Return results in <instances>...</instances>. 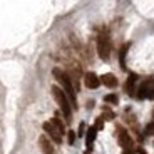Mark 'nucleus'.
I'll list each match as a JSON object with an SVG mask.
<instances>
[{"label":"nucleus","mask_w":154,"mask_h":154,"mask_svg":"<svg viewBox=\"0 0 154 154\" xmlns=\"http://www.w3.org/2000/svg\"><path fill=\"white\" fill-rule=\"evenodd\" d=\"M52 74H54V77L59 81V84L62 85V91H64V92H66V96L69 97V100H70V104H72V107L75 109V107H77L75 89H74V85H72V79H70V75H69L67 72H64V70L57 69V67L52 70Z\"/></svg>","instance_id":"f257e3e1"},{"label":"nucleus","mask_w":154,"mask_h":154,"mask_svg":"<svg viewBox=\"0 0 154 154\" xmlns=\"http://www.w3.org/2000/svg\"><path fill=\"white\" fill-rule=\"evenodd\" d=\"M52 96H54L55 102L59 104V107H60V111L64 112V116H66V119L70 121V117H72V104H70L69 97L66 96V92L62 91L59 85H54L52 87Z\"/></svg>","instance_id":"f03ea898"},{"label":"nucleus","mask_w":154,"mask_h":154,"mask_svg":"<svg viewBox=\"0 0 154 154\" xmlns=\"http://www.w3.org/2000/svg\"><path fill=\"white\" fill-rule=\"evenodd\" d=\"M97 54L102 60H109L111 55V42H109V35L106 32H100L97 37Z\"/></svg>","instance_id":"7ed1b4c3"},{"label":"nucleus","mask_w":154,"mask_h":154,"mask_svg":"<svg viewBox=\"0 0 154 154\" xmlns=\"http://www.w3.org/2000/svg\"><path fill=\"white\" fill-rule=\"evenodd\" d=\"M42 127H44V131H45L52 139H54V143H57V144L62 143V134L59 132V129H57V127H55L52 122H50V121H49V122H44Z\"/></svg>","instance_id":"20e7f679"},{"label":"nucleus","mask_w":154,"mask_h":154,"mask_svg":"<svg viewBox=\"0 0 154 154\" xmlns=\"http://www.w3.org/2000/svg\"><path fill=\"white\" fill-rule=\"evenodd\" d=\"M152 87H154V79H146L143 84L139 85L137 92H136V97H137V99H146L147 94H149V91Z\"/></svg>","instance_id":"39448f33"},{"label":"nucleus","mask_w":154,"mask_h":154,"mask_svg":"<svg viewBox=\"0 0 154 154\" xmlns=\"http://www.w3.org/2000/svg\"><path fill=\"white\" fill-rule=\"evenodd\" d=\"M117 139H119V144L124 147V149H129V147H132V139L131 136L127 134L126 129H122V127H119L117 129Z\"/></svg>","instance_id":"423d86ee"},{"label":"nucleus","mask_w":154,"mask_h":154,"mask_svg":"<svg viewBox=\"0 0 154 154\" xmlns=\"http://www.w3.org/2000/svg\"><path fill=\"white\" fill-rule=\"evenodd\" d=\"M84 84H85V87H87V89H97L100 85V77H97L94 72H85Z\"/></svg>","instance_id":"0eeeda50"},{"label":"nucleus","mask_w":154,"mask_h":154,"mask_svg":"<svg viewBox=\"0 0 154 154\" xmlns=\"http://www.w3.org/2000/svg\"><path fill=\"white\" fill-rule=\"evenodd\" d=\"M136 82H137V74H129L126 85H124V89H126V92L129 96H134L136 94Z\"/></svg>","instance_id":"6e6552de"},{"label":"nucleus","mask_w":154,"mask_h":154,"mask_svg":"<svg viewBox=\"0 0 154 154\" xmlns=\"http://www.w3.org/2000/svg\"><path fill=\"white\" fill-rule=\"evenodd\" d=\"M38 144H40V149H42L44 154H54V146H52V143H50L45 136H40Z\"/></svg>","instance_id":"1a4fd4ad"},{"label":"nucleus","mask_w":154,"mask_h":154,"mask_svg":"<svg viewBox=\"0 0 154 154\" xmlns=\"http://www.w3.org/2000/svg\"><path fill=\"white\" fill-rule=\"evenodd\" d=\"M100 84H104L109 89H114V87H117V79L112 74H104V75L100 77Z\"/></svg>","instance_id":"9d476101"},{"label":"nucleus","mask_w":154,"mask_h":154,"mask_svg":"<svg viewBox=\"0 0 154 154\" xmlns=\"http://www.w3.org/2000/svg\"><path fill=\"white\" fill-rule=\"evenodd\" d=\"M129 45H131V44H124V45L121 47V50H119V66H121L122 70L127 69L126 67V55H127V50H129Z\"/></svg>","instance_id":"9b49d317"},{"label":"nucleus","mask_w":154,"mask_h":154,"mask_svg":"<svg viewBox=\"0 0 154 154\" xmlns=\"http://www.w3.org/2000/svg\"><path fill=\"white\" fill-rule=\"evenodd\" d=\"M96 134H97V129L96 127H89L87 132H85V144H87V151L91 149V146L94 144V139H96Z\"/></svg>","instance_id":"f8f14e48"},{"label":"nucleus","mask_w":154,"mask_h":154,"mask_svg":"<svg viewBox=\"0 0 154 154\" xmlns=\"http://www.w3.org/2000/svg\"><path fill=\"white\" fill-rule=\"evenodd\" d=\"M50 122H52V124H54L55 127H57V129H59V132H60L62 136L66 134V126H64V122H62V121L59 119L57 116H55V117H54V119H52V121H50Z\"/></svg>","instance_id":"ddd939ff"},{"label":"nucleus","mask_w":154,"mask_h":154,"mask_svg":"<svg viewBox=\"0 0 154 154\" xmlns=\"http://www.w3.org/2000/svg\"><path fill=\"white\" fill-rule=\"evenodd\" d=\"M102 112H104V114H102V119L112 121V119H114V117H116V114H114V112H112V111H111V109H109V107H104V109H102Z\"/></svg>","instance_id":"4468645a"},{"label":"nucleus","mask_w":154,"mask_h":154,"mask_svg":"<svg viewBox=\"0 0 154 154\" xmlns=\"http://www.w3.org/2000/svg\"><path fill=\"white\" fill-rule=\"evenodd\" d=\"M104 100L107 102V104H117V102H119V99H117L116 94H107V96L104 97Z\"/></svg>","instance_id":"2eb2a0df"},{"label":"nucleus","mask_w":154,"mask_h":154,"mask_svg":"<svg viewBox=\"0 0 154 154\" xmlns=\"http://www.w3.org/2000/svg\"><path fill=\"white\" fill-rule=\"evenodd\" d=\"M144 134H146V136H154V121L146 126V129H144Z\"/></svg>","instance_id":"dca6fc26"},{"label":"nucleus","mask_w":154,"mask_h":154,"mask_svg":"<svg viewBox=\"0 0 154 154\" xmlns=\"http://www.w3.org/2000/svg\"><path fill=\"white\" fill-rule=\"evenodd\" d=\"M97 129V131H100V129H102V127H104V119H102V117H97L96 119V126H94Z\"/></svg>","instance_id":"f3484780"},{"label":"nucleus","mask_w":154,"mask_h":154,"mask_svg":"<svg viewBox=\"0 0 154 154\" xmlns=\"http://www.w3.org/2000/svg\"><path fill=\"white\" fill-rule=\"evenodd\" d=\"M67 141H69V144H74V143H75V132H74V131H69V132H67Z\"/></svg>","instance_id":"a211bd4d"},{"label":"nucleus","mask_w":154,"mask_h":154,"mask_svg":"<svg viewBox=\"0 0 154 154\" xmlns=\"http://www.w3.org/2000/svg\"><path fill=\"white\" fill-rule=\"evenodd\" d=\"M85 134V124L81 122V126H79V136H84Z\"/></svg>","instance_id":"6ab92c4d"},{"label":"nucleus","mask_w":154,"mask_h":154,"mask_svg":"<svg viewBox=\"0 0 154 154\" xmlns=\"http://www.w3.org/2000/svg\"><path fill=\"white\" fill-rule=\"evenodd\" d=\"M147 99H151V100H154V87L149 91V94H147Z\"/></svg>","instance_id":"aec40b11"},{"label":"nucleus","mask_w":154,"mask_h":154,"mask_svg":"<svg viewBox=\"0 0 154 154\" xmlns=\"http://www.w3.org/2000/svg\"><path fill=\"white\" fill-rule=\"evenodd\" d=\"M122 154H136L134 151H132V147H129V149H124V152Z\"/></svg>","instance_id":"412c9836"}]
</instances>
